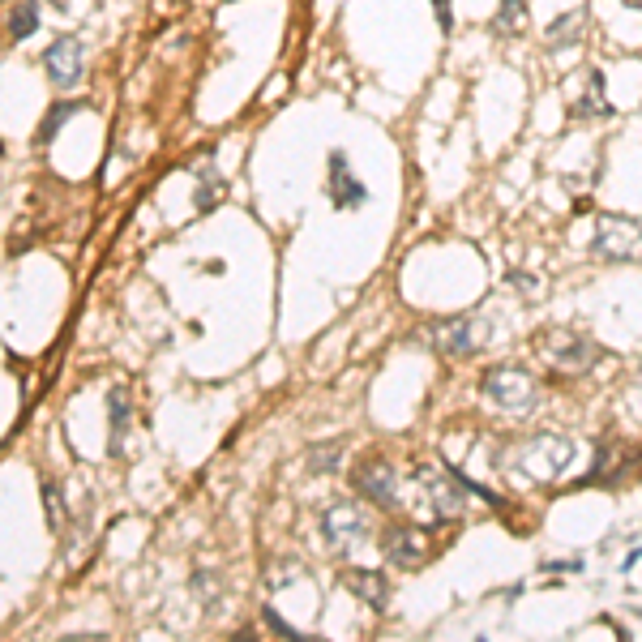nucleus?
<instances>
[{
    "instance_id": "obj_12",
    "label": "nucleus",
    "mask_w": 642,
    "mask_h": 642,
    "mask_svg": "<svg viewBox=\"0 0 642 642\" xmlns=\"http://www.w3.org/2000/svg\"><path fill=\"white\" fill-rule=\"evenodd\" d=\"M343 583H347V591L356 595L360 604H369V608H386V578H381V570H347L343 574Z\"/></svg>"
},
{
    "instance_id": "obj_23",
    "label": "nucleus",
    "mask_w": 642,
    "mask_h": 642,
    "mask_svg": "<svg viewBox=\"0 0 642 642\" xmlns=\"http://www.w3.org/2000/svg\"><path fill=\"white\" fill-rule=\"evenodd\" d=\"M638 381H642V377H638Z\"/></svg>"
},
{
    "instance_id": "obj_4",
    "label": "nucleus",
    "mask_w": 642,
    "mask_h": 642,
    "mask_svg": "<svg viewBox=\"0 0 642 642\" xmlns=\"http://www.w3.org/2000/svg\"><path fill=\"white\" fill-rule=\"evenodd\" d=\"M591 253L600 262H642V223L625 219V214H604L595 223V236H591Z\"/></svg>"
},
{
    "instance_id": "obj_14",
    "label": "nucleus",
    "mask_w": 642,
    "mask_h": 642,
    "mask_svg": "<svg viewBox=\"0 0 642 642\" xmlns=\"http://www.w3.org/2000/svg\"><path fill=\"white\" fill-rule=\"evenodd\" d=\"M570 112L578 120H595V116H613V103L604 99V73L600 69H591L587 73V90H583V99L570 103Z\"/></svg>"
},
{
    "instance_id": "obj_18",
    "label": "nucleus",
    "mask_w": 642,
    "mask_h": 642,
    "mask_svg": "<svg viewBox=\"0 0 642 642\" xmlns=\"http://www.w3.org/2000/svg\"><path fill=\"white\" fill-rule=\"evenodd\" d=\"M339 458H343L339 441H330V446H313L309 450V467L317 471V476H330V471H339Z\"/></svg>"
},
{
    "instance_id": "obj_3",
    "label": "nucleus",
    "mask_w": 642,
    "mask_h": 642,
    "mask_svg": "<svg viewBox=\"0 0 642 642\" xmlns=\"http://www.w3.org/2000/svg\"><path fill=\"white\" fill-rule=\"evenodd\" d=\"M535 351H540V360L548 364L553 373H587L595 356H600V347H595L583 330L574 326H553V330H540L535 334Z\"/></svg>"
},
{
    "instance_id": "obj_10",
    "label": "nucleus",
    "mask_w": 642,
    "mask_h": 642,
    "mask_svg": "<svg viewBox=\"0 0 642 642\" xmlns=\"http://www.w3.org/2000/svg\"><path fill=\"white\" fill-rule=\"evenodd\" d=\"M356 488L373 501V506H381V510H394V506H399V471H394L386 458L360 463V467H356Z\"/></svg>"
},
{
    "instance_id": "obj_5",
    "label": "nucleus",
    "mask_w": 642,
    "mask_h": 642,
    "mask_svg": "<svg viewBox=\"0 0 642 642\" xmlns=\"http://www.w3.org/2000/svg\"><path fill=\"white\" fill-rule=\"evenodd\" d=\"M321 535H326L330 553L347 557L369 540V514H364L356 501H330V506L321 510Z\"/></svg>"
},
{
    "instance_id": "obj_20",
    "label": "nucleus",
    "mask_w": 642,
    "mask_h": 642,
    "mask_svg": "<svg viewBox=\"0 0 642 642\" xmlns=\"http://www.w3.org/2000/svg\"><path fill=\"white\" fill-rule=\"evenodd\" d=\"M193 202H197V210H210L214 202H219V180L206 176V180H202V189L193 193Z\"/></svg>"
},
{
    "instance_id": "obj_6",
    "label": "nucleus",
    "mask_w": 642,
    "mask_h": 642,
    "mask_svg": "<svg viewBox=\"0 0 642 642\" xmlns=\"http://www.w3.org/2000/svg\"><path fill=\"white\" fill-rule=\"evenodd\" d=\"M416 339L441 351V356H471V351H480L484 334L476 317H437V321H424Z\"/></svg>"
},
{
    "instance_id": "obj_8",
    "label": "nucleus",
    "mask_w": 642,
    "mask_h": 642,
    "mask_svg": "<svg viewBox=\"0 0 642 642\" xmlns=\"http://www.w3.org/2000/svg\"><path fill=\"white\" fill-rule=\"evenodd\" d=\"M433 553V535L420 531V527H390L386 531V561L394 570H420Z\"/></svg>"
},
{
    "instance_id": "obj_16",
    "label": "nucleus",
    "mask_w": 642,
    "mask_h": 642,
    "mask_svg": "<svg viewBox=\"0 0 642 642\" xmlns=\"http://www.w3.org/2000/svg\"><path fill=\"white\" fill-rule=\"evenodd\" d=\"M493 30L497 35H523L527 30V0H501L497 18H493Z\"/></svg>"
},
{
    "instance_id": "obj_22",
    "label": "nucleus",
    "mask_w": 642,
    "mask_h": 642,
    "mask_svg": "<svg viewBox=\"0 0 642 642\" xmlns=\"http://www.w3.org/2000/svg\"><path fill=\"white\" fill-rule=\"evenodd\" d=\"M433 13H437V26L450 35V30H454V9H450V0H433Z\"/></svg>"
},
{
    "instance_id": "obj_21",
    "label": "nucleus",
    "mask_w": 642,
    "mask_h": 642,
    "mask_svg": "<svg viewBox=\"0 0 642 642\" xmlns=\"http://www.w3.org/2000/svg\"><path fill=\"white\" fill-rule=\"evenodd\" d=\"M262 621H266V625H270V630L279 634V638H304V634H296L292 625H287V621H283L279 613H274V608H266V613H262Z\"/></svg>"
},
{
    "instance_id": "obj_15",
    "label": "nucleus",
    "mask_w": 642,
    "mask_h": 642,
    "mask_svg": "<svg viewBox=\"0 0 642 642\" xmlns=\"http://www.w3.org/2000/svg\"><path fill=\"white\" fill-rule=\"evenodd\" d=\"M107 416H112V454H125V433L133 424V403H129L125 386H116L107 394Z\"/></svg>"
},
{
    "instance_id": "obj_7",
    "label": "nucleus",
    "mask_w": 642,
    "mask_h": 642,
    "mask_svg": "<svg viewBox=\"0 0 642 642\" xmlns=\"http://www.w3.org/2000/svg\"><path fill=\"white\" fill-rule=\"evenodd\" d=\"M416 484H420V493L428 501V514H433L437 523H450V518L463 514V493H458V484L441 467H420Z\"/></svg>"
},
{
    "instance_id": "obj_9",
    "label": "nucleus",
    "mask_w": 642,
    "mask_h": 642,
    "mask_svg": "<svg viewBox=\"0 0 642 642\" xmlns=\"http://www.w3.org/2000/svg\"><path fill=\"white\" fill-rule=\"evenodd\" d=\"M43 69H48V82L56 90H73L82 82V69H86V56H82V43L73 35H60L48 56H43Z\"/></svg>"
},
{
    "instance_id": "obj_19",
    "label": "nucleus",
    "mask_w": 642,
    "mask_h": 642,
    "mask_svg": "<svg viewBox=\"0 0 642 642\" xmlns=\"http://www.w3.org/2000/svg\"><path fill=\"white\" fill-rule=\"evenodd\" d=\"M69 116H78V103H60V107H52L48 116H43V129H39V142H52L56 137V129L65 125Z\"/></svg>"
},
{
    "instance_id": "obj_2",
    "label": "nucleus",
    "mask_w": 642,
    "mask_h": 642,
    "mask_svg": "<svg viewBox=\"0 0 642 642\" xmlns=\"http://www.w3.org/2000/svg\"><path fill=\"white\" fill-rule=\"evenodd\" d=\"M480 390H484V399L497 411H506V416H527V411H535V403H540V381H535L531 369H523V364H497V369H488Z\"/></svg>"
},
{
    "instance_id": "obj_13",
    "label": "nucleus",
    "mask_w": 642,
    "mask_h": 642,
    "mask_svg": "<svg viewBox=\"0 0 642 642\" xmlns=\"http://www.w3.org/2000/svg\"><path fill=\"white\" fill-rule=\"evenodd\" d=\"M583 22H587V13L583 9H574V13H561V18H553L544 26V43L553 52H565V48H574L578 39H583Z\"/></svg>"
},
{
    "instance_id": "obj_17",
    "label": "nucleus",
    "mask_w": 642,
    "mask_h": 642,
    "mask_svg": "<svg viewBox=\"0 0 642 642\" xmlns=\"http://www.w3.org/2000/svg\"><path fill=\"white\" fill-rule=\"evenodd\" d=\"M39 30V0H26V5H18L9 13V35L13 39H30Z\"/></svg>"
},
{
    "instance_id": "obj_1",
    "label": "nucleus",
    "mask_w": 642,
    "mask_h": 642,
    "mask_svg": "<svg viewBox=\"0 0 642 642\" xmlns=\"http://www.w3.org/2000/svg\"><path fill=\"white\" fill-rule=\"evenodd\" d=\"M578 458V446L565 433H535L531 441L518 446V458L514 463L523 467L527 480H540V484H557L565 471L574 467Z\"/></svg>"
},
{
    "instance_id": "obj_11",
    "label": "nucleus",
    "mask_w": 642,
    "mask_h": 642,
    "mask_svg": "<svg viewBox=\"0 0 642 642\" xmlns=\"http://www.w3.org/2000/svg\"><path fill=\"white\" fill-rule=\"evenodd\" d=\"M330 202H334V210H360L369 202V189L351 172V159L343 150H330Z\"/></svg>"
}]
</instances>
